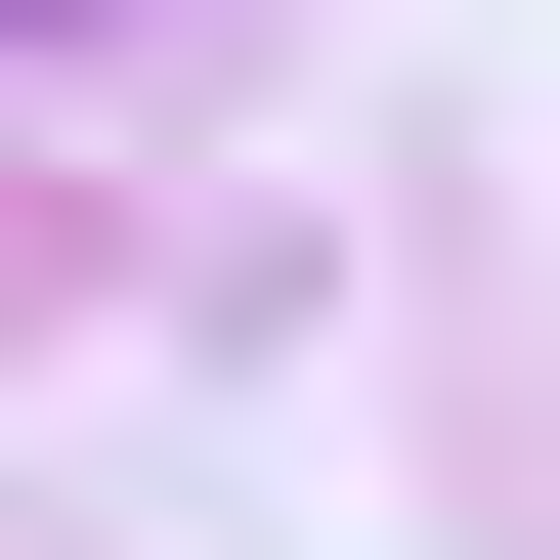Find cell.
Wrapping results in <instances>:
<instances>
[{
  "instance_id": "1",
  "label": "cell",
  "mask_w": 560,
  "mask_h": 560,
  "mask_svg": "<svg viewBox=\"0 0 560 560\" xmlns=\"http://www.w3.org/2000/svg\"><path fill=\"white\" fill-rule=\"evenodd\" d=\"M0 44H44V0H0Z\"/></svg>"
}]
</instances>
